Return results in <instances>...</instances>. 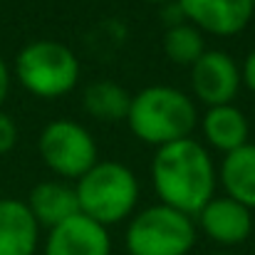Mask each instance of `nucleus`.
<instances>
[{
	"instance_id": "nucleus-3",
	"label": "nucleus",
	"mask_w": 255,
	"mask_h": 255,
	"mask_svg": "<svg viewBox=\"0 0 255 255\" xmlns=\"http://www.w3.org/2000/svg\"><path fill=\"white\" fill-rule=\"evenodd\" d=\"M75 196L80 213L107 228L129 218L139 201V181L134 171L119 161H97L77 178Z\"/></svg>"
},
{
	"instance_id": "nucleus-15",
	"label": "nucleus",
	"mask_w": 255,
	"mask_h": 255,
	"mask_svg": "<svg viewBox=\"0 0 255 255\" xmlns=\"http://www.w3.org/2000/svg\"><path fill=\"white\" fill-rule=\"evenodd\" d=\"M82 104H85L87 114L104 119V122H117V119H127L131 94L112 80H99L85 89Z\"/></svg>"
},
{
	"instance_id": "nucleus-18",
	"label": "nucleus",
	"mask_w": 255,
	"mask_h": 255,
	"mask_svg": "<svg viewBox=\"0 0 255 255\" xmlns=\"http://www.w3.org/2000/svg\"><path fill=\"white\" fill-rule=\"evenodd\" d=\"M241 77H243V85L255 94V50L246 57V62H243V67H241Z\"/></svg>"
},
{
	"instance_id": "nucleus-21",
	"label": "nucleus",
	"mask_w": 255,
	"mask_h": 255,
	"mask_svg": "<svg viewBox=\"0 0 255 255\" xmlns=\"http://www.w3.org/2000/svg\"><path fill=\"white\" fill-rule=\"evenodd\" d=\"M146 2H171V0H146Z\"/></svg>"
},
{
	"instance_id": "nucleus-22",
	"label": "nucleus",
	"mask_w": 255,
	"mask_h": 255,
	"mask_svg": "<svg viewBox=\"0 0 255 255\" xmlns=\"http://www.w3.org/2000/svg\"><path fill=\"white\" fill-rule=\"evenodd\" d=\"M253 5H255V0H253Z\"/></svg>"
},
{
	"instance_id": "nucleus-20",
	"label": "nucleus",
	"mask_w": 255,
	"mask_h": 255,
	"mask_svg": "<svg viewBox=\"0 0 255 255\" xmlns=\"http://www.w3.org/2000/svg\"><path fill=\"white\" fill-rule=\"evenodd\" d=\"M211 255H238V253H228V251H221V253H211Z\"/></svg>"
},
{
	"instance_id": "nucleus-17",
	"label": "nucleus",
	"mask_w": 255,
	"mask_h": 255,
	"mask_svg": "<svg viewBox=\"0 0 255 255\" xmlns=\"http://www.w3.org/2000/svg\"><path fill=\"white\" fill-rule=\"evenodd\" d=\"M15 144H17V127H15L12 117L0 112V154L12 151Z\"/></svg>"
},
{
	"instance_id": "nucleus-4",
	"label": "nucleus",
	"mask_w": 255,
	"mask_h": 255,
	"mask_svg": "<svg viewBox=\"0 0 255 255\" xmlns=\"http://www.w3.org/2000/svg\"><path fill=\"white\" fill-rule=\"evenodd\" d=\"M15 75L30 94L55 99L75 89L80 80V60L57 40H35L17 52Z\"/></svg>"
},
{
	"instance_id": "nucleus-7",
	"label": "nucleus",
	"mask_w": 255,
	"mask_h": 255,
	"mask_svg": "<svg viewBox=\"0 0 255 255\" xmlns=\"http://www.w3.org/2000/svg\"><path fill=\"white\" fill-rule=\"evenodd\" d=\"M243 85L241 67L238 62L221 52V50H206L201 60L191 67V87L193 94L211 107H223L231 104Z\"/></svg>"
},
{
	"instance_id": "nucleus-19",
	"label": "nucleus",
	"mask_w": 255,
	"mask_h": 255,
	"mask_svg": "<svg viewBox=\"0 0 255 255\" xmlns=\"http://www.w3.org/2000/svg\"><path fill=\"white\" fill-rule=\"evenodd\" d=\"M7 92H10V72H7V65H5V60L0 57V104L5 102Z\"/></svg>"
},
{
	"instance_id": "nucleus-13",
	"label": "nucleus",
	"mask_w": 255,
	"mask_h": 255,
	"mask_svg": "<svg viewBox=\"0 0 255 255\" xmlns=\"http://www.w3.org/2000/svg\"><path fill=\"white\" fill-rule=\"evenodd\" d=\"M27 208L32 218L37 221V226H45V228H55L80 213L75 188L65 183H55V181L37 183L27 196Z\"/></svg>"
},
{
	"instance_id": "nucleus-16",
	"label": "nucleus",
	"mask_w": 255,
	"mask_h": 255,
	"mask_svg": "<svg viewBox=\"0 0 255 255\" xmlns=\"http://www.w3.org/2000/svg\"><path fill=\"white\" fill-rule=\"evenodd\" d=\"M203 52H206L203 35L191 22H176V25H171L166 30V35H164V55L173 65L193 67L201 60Z\"/></svg>"
},
{
	"instance_id": "nucleus-2",
	"label": "nucleus",
	"mask_w": 255,
	"mask_h": 255,
	"mask_svg": "<svg viewBox=\"0 0 255 255\" xmlns=\"http://www.w3.org/2000/svg\"><path fill=\"white\" fill-rule=\"evenodd\" d=\"M127 124L136 139L156 149L188 139L198 124L196 104L181 89L154 85L131 97Z\"/></svg>"
},
{
	"instance_id": "nucleus-8",
	"label": "nucleus",
	"mask_w": 255,
	"mask_h": 255,
	"mask_svg": "<svg viewBox=\"0 0 255 255\" xmlns=\"http://www.w3.org/2000/svg\"><path fill=\"white\" fill-rule=\"evenodd\" d=\"M176 5L183 20L218 37L243 32L255 12L253 0H176Z\"/></svg>"
},
{
	"instance_id": "nucleus-12",
	"label": "nucleus",
	"mask_w": 255,
	"mask_h": 255,
	"mask_svg": "<svg viewBox=\"0 0 255 255\" xmlns=\"http://www.w3.org/2000/svg\"><path fill=\"white\" fill-rule=\"evenodd\" d=\"M201 129H203L206 141L223 154H231V151L246 146L248 136H251V122L233 104L211 107L201 119Z\"/></svg>"
},
{
	"instance_id": "nucleus-9",
	"label": "nucleus",
	"mask_w": 255,
	"mask_h": 255,
	"mask_svg": "<svg viewBox=\"0 0 255 255\" xmlns=\"http://www.w3.org/2000/svg\"><path fill=\"white\" fill-rule=\"evenodd\" d=\"M42 255H112L109 231L82 213L50 228Z\"/></svg>"
},
{
	"instance_id": "nucleus-1",
	"label": "nucleus",
	"mask_w": 255,
	"mask_h": 255,
	"mask_svg": "<svg viewBox=\"0 0 255 255\" xmlns=\"http://www.w3.org/2000/svg\"><path fill=\"white\" fill-rule=\"evenodd\" d=\"M151 178L161 203L186 216H198L216 191L213 161L191 136L156 149Z\"/></svg>"
},
{
	"instance_id": "nucleus-14",
	"label": "nucleus",
	"mask_w": 255,
	"mask_h": 255,
	"mask_svg": "<svg viewBox=\"0 0 255 255\" xmlns=\"http://www.w3.org/2000/svg\"><path fill=\"white\" fill-rule=\"evenodd\" d=\"M221 183L228 198L255 211V144L226 154L221 164Z\"/></svg>"
},
{
	"instance_id": "nucleus-10",
	"label": "nucleus",
	"mask_w": 255,
	"mask_h": 255,
	"mask_svg": "<svg viewBox=\"0 0 255 255\" xmlns=\"http://www.w3.org/2000/svg\"><path fill=\"white\" fill-rule=\"evenodd\" d=\"M198 226L218 246H241L253 233V211L228 196H213L201 208Z\"/></svg>"
},
{
	"instance_id": "nucleus-5",
	"label": "nucleus",
	"mask_w": 255,
	"mask_h": 255,
	"mask_svg": "<svg viewBox=\"0 0 255 255\" xmlns=\"http://www.w3.org/2000/svg\"><path fill=\"white\" fill-rule=\"evenodd\" d=\"M124 246L129 255H188L196 246V226L191 216L159 203L131 218Z\"/></svg>"
},
{
	"instance_id": "nucleus-11",
	"label": "nucleus",
	"mask_w": 255,
	"mask_h": 255,
	"mask_svg": "<svg viewBox=\"0 0 255 255\" xmlns=\"http://www.w3.org/2000/svg\"><path fill=\"white\" fill-rule=\"evenodd\" d=\"M40 226L25 201L0 198V255H35Z\"/></svg>"
},
{
	"instance_id": "nucleus-6",
	"label": "nucleus",
	"mask_w": 255,
	"mask_h": 255,
	"mask_svg": "<svg viewBox=\"0 0 255 255\" xmlns=\"http://www.w3.org/2000/svg\"><path fill=\"white\" fill-rule=\"evenodd\" d=\"M40 156L62 178H82L97 164V144L85 127L70 119L50 122L40 134Z\"/></svg>"
}]
</instances>
